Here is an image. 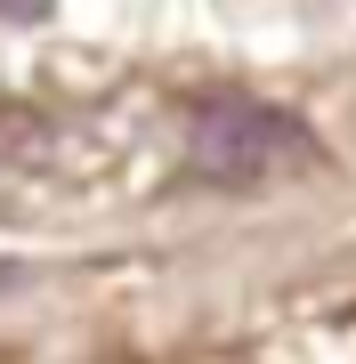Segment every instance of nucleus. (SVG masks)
Instances as JSON below:
<instances>
[{"instance_id":"1","label":"nucleus","mask_w":356,"mask_h":364,"mask_svg":"<svg viewBox=\"0 0 356 364\" xmlns=\"http://www.w3.org/2000/svg\"><path fill=\"white\" fill-rule=\"evenodd\" d=\"M316 162H324L316 130L300 114H284V105L251 97V90H211L186 114V178L195 186L243 195V186H276V178L316 170Z\"/></svg>"},{"instance_id":"2","label":"nucleus","mask_w":356,"mask_h":364,"mask_svg":"<svg viewBox=\"0 0 356 364\" xmlns=\"http://www.w3.org/2000/svg\"><path fill=\"white\" fill-rule=\"evenodd\" d=\"M0 9H9V16H41L49 0H0Z\"/></svg>"}]
</instances>
